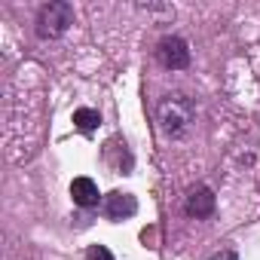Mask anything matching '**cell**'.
I'll return each instance as SVG.
<instances>
[{
	"mask_svg": "<svg viewBox=\"0 0 260 260\" xmlns=\"http://www.w3.org/2000/svg\"><path fill=\"white\" fill-rule=\"evenodd\" d=\"M196 119V107L187 95H169L162 98L159 110H156V122H159V132L169 141H178L190 132V125Z\"/></svg>",
	"mask_w": 260,
	"mask_h": 260,
	"instance_id": "cell-1",
	"label": "cell"
},
{
	"mask_svg": "<svg viewBox=\"0 0 260 260\" xmlns=\"http://www.w3.org/2000/svg\"><path fill=\"white\" fill-rule=\"evenodd\" d=\"M34 25H37V37H40V40H58V37H64L68 28L74 25V7L64 4V0L43 4Z\"/></svg>",
	"mask_w": 260,
	"mask_h": 260,
	"instance_id": "cell-2",
	"label": "cell"
},
{
	"mask_svg": "<svg viewBox=\"0 0 260 260\" xmlns=\"http://www.w3.org/2000/svg\"><path fill=\"white\" fill-rule=\"evenodd\" d=\"M156 58L169 71H184L190 64V46L184 37H162L156 46Z\"/></svg>",
	"mask_w": 260,
	"mask_h": 260,
	"instance_id": "cell-3",
	"label": "cell"
},
{
	"mask_svg": "<svg viewBox=\"0 0 260 260\" xmlns=\"http://www.w3.org/2000/svg\"><path fill=\"white\" fill-rule=\"evenodd\" d=\"M135 211H138V199H135L132 193H119V190H113V193L104 196V214H107L110 220L135 217Z\"/></svg>",
	"mask_w": 260,
	"mask_h": 260,
	"instance_id": "cell-4",
	"label": "cell"
},
{
	"mask_svg": "<svg viewBox=\"0 0 260 260\" xmlns=\"http://www.w3.org/2000/svg\"><path fill=\"white\" fill-rule=\"evenodd\" d=\"M214 205H217V199H214V193H211L208 187H193L184 208H187L190 217L202 220V217H211V214H214Z\"/></svg>",
	"mask_w": 260,
	"mask_h": 260,
	"instance_id": "cell-5",
	"label": "cell"
},
{
	"mask_svg": "<svg viewBox=\"0 0 260 260\" xmlns=\"http://www.w3.org/2000/svg\"><path fill=\"white\" fill-rule=\"evenodd\" d=\"M71 199H74V205H80V208H95L98 199H101L98 184H95L92 178H74V184H71Z\"/></svg>",
	"mask_w": 260,
	"mask_h": 260,
	"instance_id": "cell-6",
	"label": "cell"
},
{
	"mask_svg": "<svg viewBox=\"0 0 260 260\" xmlns=\"http://www.w3.org/2000/svg\"><path fill=\"white\" fill-rule=\"evenodd\" d=\"M98 122H101V113L98 110H92V107H80V110H74V125L80 128V132H95L98 128Z\"/></svg>",
	"mask_w": 260,
	"mask_h": 260,
	"instance_id": "cell-7",
	"label": "cell"
},
{
	"mask_svg": "<svg viewBox=\"0 0 260 260\" xmlns=\"http://www.w3.org/2000/svg\"><path fill=\"white\" fill-rule=\"evenodd\" d=\"M86 260H113V254H110L104 245H89V251H86Z\"/></svg>",
	"mask_w": 260,
	"mask_h": 260,
	"instance_id": "cell-8",
	"label": "cell"
},
{
	"mask_svg": "<svg viewBox=\"0 0 260 260\" xmlns=\"http://www.w3.org/2000/svg\"><path fill=\"white\" fill-rule=\"evenodd\" d=\"M208 260H239V254H236L233 248H223V251H217V254H211Z\"/></svg>",
	"mask_w": 260,
	"mask_h": 260,
	"instance_id": "cell-9",
	"label": "cell"
}]
</instances>
